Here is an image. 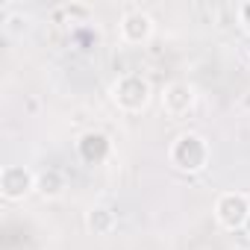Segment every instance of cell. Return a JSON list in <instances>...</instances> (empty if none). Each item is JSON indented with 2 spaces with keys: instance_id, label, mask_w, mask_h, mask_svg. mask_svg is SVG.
Instances as JSON below:
<instances>
[{
  "instance_id": "obj_1",
  "label": "cell",
  "mask_w": 250,
  "mask_h": 250,
  "mask_svg": "<svg viewBox=\"0 0 250 250\" xmlns=\"http://www.w3.org/2000/svg\"><path fill=\"white\" fill-rule=\"evenodd\" d=\"M168 162L180 171V174H203L212 162V147L209 142L194 133V130H186L180 133L171 147H168Z\"/></svg>"
},
{
  "instance_id": "obj_2",
  "label": "cell",
  "mask_w": 250,
  "mask_h": 250,
  "mask_svg": "<svg viewBox=\"0 0 250 250\" xmlns=\"http://www.w3.org/2000/svg\"><path fill=\"white\" fill-rule=\"evenodd\" d=\"M150 100H153V85L142 74H121L112 85V103L127 115L145 112L150 106Z\"/></svg>"
},
{
  "instance_id": "obj_3",
  "label": "cell",
  "mask_w": 250,
  "mask_h": 250,
  "mask_svg": "<svg viewBox=\"0 0 250 250\" xmlns=\"http://www.w3.org/2000/svg\"><path fill=\"white\" fill-rule=\"evenodd\" d=\"M247 215H250V197L244 191H224V194H218V200H215V221H218L221 229H227V232L244 229Z\"/></svg>"
},
{
  "instance_id": "obj_4",
  "label": "cell",
  "mask_w": 250,
  "mask_h": 250,
  "mask_svg": "<svg viewBox=\"0 0 250 250\" xmlns=\"http://www.w3.org/2000/svg\"><path fill=\"white\" fill-rule=\"evenodd\" d=\"M153 18L142 9V6H127V12L121 15V24H118V33H121V42L124 44H133V47H142L153 39Z\"/></svg>"
},
{
  "instance_id": "obj_5",
  "label": "cell",
  "mask_w": 250,
  "mask_h": 250,
  "mask_svg": "<svg viewBox=\"0 0 250 250\" xmlns=\"http://www.w3.org/2000/svg\"><path fill=\"white\" fill-rule=\"evenodd\" d=\"M194 103H197V91H194L191 83L174 80V83H168V85L159 91V106H162V112H165L168 118H177V121H180V118L191 115Z\"/></svg>"
},
{
  "instance_id": "obj_6",
  "label": "cell",
  "mask_w": 250,
  "mask_h": 250,
  "mask_svg": "<svg viewBox=\"0 0 250 250\" xmlns=\"http://www.w3.org/2000/svg\"><path fill=\"white\" fill-rule=\"evenodd\" d=\"M0 194L9 203H18V200L36 194V174L27 165H6L0 171Z\"/></svg>"
},
{
  "instance_id": "obj_7",
  "label": "cell",
  "mask_w": 250,
  "mask_h": 250,
  "mask_svg": "<svg viewBox=\"0 0 250 250\" xmlns=\"http://www.w3.org/2000/svg\"><path fill=\"white\" fill-rule=\"evenodd\" d=\"M77 156L85 165H103L112 156V139L100 130H85L77 139Z\"/></svg>"
},
{
  "instance_id": "obj_8",
  "label": "cell",
  "mask_w": 250,
  "mask_h": 250,
  "mask_svg": "<svg viewBox=\"0 0 250 250\" xmlns=\"http://www.w3.org/2000/svg\"><path fill=\"white\" fill-rule=\"evenodd\" d=\"M115 227H118V218H115V212H112L109 206L97 203V206H91V209L85 212V229H88L91 235H112Z\"/></svg>"
},
{
  "instance_id": "obj_9",
  "label": "cell",
  "mask_w": 250,
  "mask_h": 250,
  "mask_svg": "<svg viewBox=\"0 0 250 250\" xmlns=\"http://www.w3.org/2000/svg\"><path fill=\"white\" fill-rule=\"evenodd\" d=\"M62 191H65V177L56 168H47V171H39L36 174V194L39 197L56 200V197H62Z\"/></svg>"
},
{
  "instance_id": "obj_10",
  "label": "cell",
  "mask_w": 250,
  "mask_h": 250,
  "mask_svg": "<svg viewBox=\"0 0 250 250\" xmlns=\"http://www.w3.org/2000/svg\"><path fill=\"white\" fill-rule=\"evenodd\" d=\"M27 27H30V18H27L24 12H6V15H3V33H6V36L18 39V36L27 33Z\"/></svg>"
},
{
  "instance_id": "obj_11",
  "label": "cell",
  "mask_w": 250,
  "mask_h": 250,
  "mask_svg": "<svg viewBox=\"0 0 250 250\" xmlns=\"http://www.w3.org/2000/svg\"><path fill=\"white\" fill-rule=\"evenodd\" d=\"M235 21H238V27L250 36V0L238 3V9H235Z\"/></svg>"
},
{
  "instance_id": "obj_12",
  "label": "cell",
  "mask_w": 250,
  "mask_h": 250,
  "mask_svg": "<svg viewBox=\"0 0 250 250\" xmlns=\"http://www.w3.org/2000/svg\"><path fill=\"white\" fill-rule=\"evenodd\" d=\"M244 232H247V238H250V215H247V224H244Z\"/></svg>"
}]
</instances>
